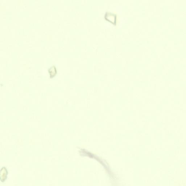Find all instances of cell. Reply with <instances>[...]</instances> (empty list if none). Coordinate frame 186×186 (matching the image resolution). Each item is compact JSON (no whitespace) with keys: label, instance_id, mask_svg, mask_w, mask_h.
<instances>
[{"label":"cell","instance_id":"6da1fadb","mask_svg":"<svg viewBox=\"0 0 186 186\" xmlns=\"http://www.w3.org/2000/svg\"><path fill=\"white\" fill-rule=\"evenodd\" d=\"M48 72L49 73L51 78H53L57 74V69L55 65H52L48 69Z\"/></svg>","mask_w":186,"mask_h":186}]
</instances>
